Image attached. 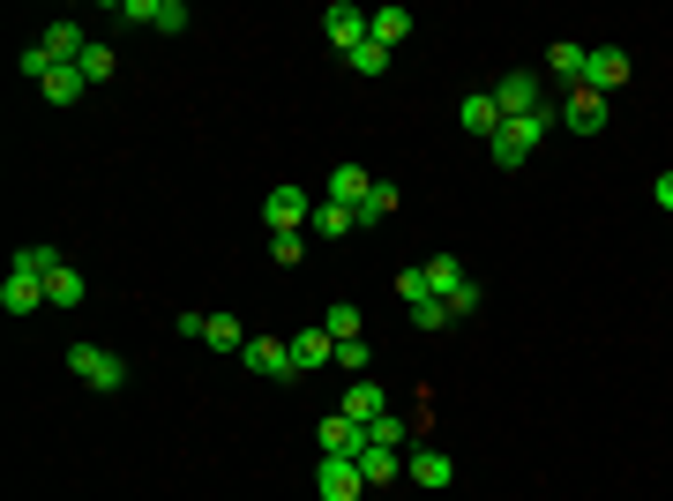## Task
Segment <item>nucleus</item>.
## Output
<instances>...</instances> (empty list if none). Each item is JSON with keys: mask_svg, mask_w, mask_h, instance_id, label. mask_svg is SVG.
Instances as JSON below:
<instances>
[{"mask_svg": "<svg viewBox=\"0 0 673 501\" xmlns=\"http://www.w3.org/2000/svg\"><path fill=\"white\" fill-rule=\"evenodd\" d=\"M315 442H322V457H360V449H367V426H352L344 412H330L315 426Z\"/></svg>", "mask_w": 673, "mask_h": 501, "instance_id": "nucleus-11", "label": "nucleus"}, {"mask_svg": "<svg viewBox=\"0 0 673 501\" xmlns=\"http://www.w3.org/2000/svg\"><path fill=\"white\" fill-rule=\"evenodd\" d=\"M621 83H629V53H621V45H591L584 83H577V90H591V98H614Z\"/></svg>", "mask_w": 673, "mask_h": 501, "instance_id": "nucleus-6", "label": "nucleus"}, {"mask_svg": "<svg viewBox=\"0 0 673 501\" xmlns=\"http://www.w3.org/2000/svg\"><path fill=\"white\" fill-rule=\"evenodd\" d=\"M0 307H8V315H38V307H45V277H31V270H8Z\"/></svg>", "mask_w": 673, "mask_h": 501, "instance_id": "nucleus-14", "label": "nucleus"}, {"mask_svg": "<svg viewBox=\"0 0 673 501\" xmlns=\"http://www.w3.org/2000/svg\"><path fill=\"white\" fill-rule=\"evenodd\" d=\"M270 254H277V262H299L307 240H299V232H270Z\"/></svg>", "mask_w": 673, "mask_h": 501, "instance_id": "nucleus-36", "label": "nucleus"}, {"mask_svg": "<svg viewBox=\"0 0 673 501\" xmlns=\"http://www.w3.org/2000/svg\"><path fill=\"white\" fill-rule=\"evenodd\" d=\"M554 121H561L554 105H547V113H532V121H502V135H494V166L516 172L524 158H532V143H547V135H554Z\"/></svg>", "mask_w": 673, "mask_h": 501, "instance_id": "nucleus-2", "label": "nucleus"}, {"mask_svg": "<svg viewBox=\"0 0 673 501\" xmlns=\"http://www.w3.org/2000/svg\"><path fill=\"white\" fill-rule=\"evenodd\" d=\"M651 203H659V209H673V172H659V180H651Z\"/></svg>", "mask_w": 673, "mask_h": 501, "instance_id": "nucleus-37", "label": "nucleus"}, {"mask_svg": "<svg viewBox=\"0 0 673 501\" xmlns=\"http://www.w3.org/2000/svg\"><path fill=\"white\" fill-rule=\"evenodd\" d=\"M375 45H404L412 38V8H375V31H367Z\"/></svg>", "mask_w": 673, "mask_h": 501, "instance_id": "nucleus-23", "label": "nucleus"}, {"mask_svg": "<svg viewBox=\"0 0 673 501\" xmlns=\"http://www.w3.org/2000/svg\"><path fill=\"white\" fill-rule=\"evenodd\" d=\"M15 270H31V277H53V270H60V254H53V248H15Z\"/></svg>", "mask_w": 673, "mask_h": 501, "instance_id": "nucleus-31", "label": "nucleus"}, {"mask_svg": "<svg viewBox=\"0 0 673 501\" xmlns=\"http://www.w3.org/2000/svg\"><path fill=\"white\" fill-rule=\"evenodd\" d=\"M203 344H210V352H248V330H240V315H210V322H203Z\"/></svg>", "mask_w": 673, "mask_h": 501, "instance_id": "nucleus-22", "label": "nucleus"}, {"mask_svg": "<svg viewBox=\"0 0 673 501\" xmlns=\"http://www.w3.org/2000/svg\"><path fill=\"white\" fill-rule=\"evenodd\" d=\"M240 360H248L262 382H307V375H299V360H293V337H262V330H254Z\"/></svg>", "mask_w": 673, "mask_h": 501, "instance_id": "nucleus-4", "label": "nucleus"}, {"mask_svg": "<svg viewBox=\"0 0 673 501\" xmlns=\"http://www.w3.org/2000/svg\"><path fill=\"white\" fill-rule=\"evenodd\" d=\"M344 232H360V217L344 203H315V240H344Z\"/></svg>", "mask_w": 673, "mask_h": 501, "instance_id": "nucleus-24", "label": "nucleus"}, {"mask_svg": "<svg viewBox=\"0 0 673 501\" xmlns=\"http://www.w3.org/2000/svg\"><path fill=\"white\" fill-rule=\"evenodd\" d=\"M397 203H404V195H397V180H375V187H367V203L352 209V217H360V225H381Z\"/></svg>", "mask_w": 673, "mask_h": 501, "instance_id": "nucleus-25", "label": "nucleus"}, {"mask_svg": "<svg viewBox=\"0 0 673 501\" xmlns=\"http://www.w3.org/2000/svg\"><path fill=\"white\" fill-rule=\"evenodd\" d=\"M412 322H420V330L434 337V330H449V322H457V315H449V307H442V299H420V307H412Z\"/></svg>", "mask_w": 673, "mask_h": 501, "instance_id": "nucleus-34", "label": "nucleus"}, {"mask_svg": "<svg viewBox=\"0 0 673 501\" xmlns=\"http://www.w3.org/2000/svg\"><path fill=\"white\" fill-rule=\"evenodd\" d=\"M336 412L352 419V426H375V419H381V382H352V389H344V405H336Z\"/></svg>", "mask_w": 673, "mask_h": 501, "instance_id": "nucleus-19", "label": "nucleus"}, {"mask_svg": "<svg viewBox=\"0 0 673 501\" xmlns=\"http://www.w3.org/2000/svg\"><path fill=\"white\" fill-rule=\"evenodd\" d=\"M315 494H322V501H367L360 457H322V464H315Z\"/></svg>", "mask_w": 673, "mask_h": 501, "instance_id": "nucleus-5", "label": "nucleus"}, {"mask_svg": "<svg viewBox=\"0 0 673 501\" xmlns=\"http://www.w3.org/2000/svg\"><path fill=\"white\" fill-rule=\"evenodd\" d=\"M367 442H375V449H412V426H404L397 412H381L375 426H367Z\"/></svg>", "mask_w": 673, "mask_h": 501, "instance_id": "nucleus-28", "label": "nucleus"}, {"mask_svg": "<svg viewBox=\"0 0 673 501\" xmlns=\"http://www.w3.org/2000/svg\"><path fill=\"white\" fill-rule=\"evenodd\" d=\"M76 68H83V83H105V76H113V45H98V38H90V53L76 60Z\"/></svg>", "mask_w": 673, "mask_h": 501, "instance_id": "nucleus-30", "label": "nucleus"}, {"mask_svg": "<svg viewBox=\"0 0 673 501\" xmlns=\"http://www.w3.org/2000/svg\"><path fill=\"white\" fill-rule=\"evenodd\" d=\"M404 479H420L426 494H442V487L457 479V464L442 457V449H404Z\"/></svg>", "mask_w": 673, "mask_h": 501, "instance_id": "nucleus-13", "label": "nucleus"}, {"mask_svg": "<svg viewBox=\"0 0 673 501\" xmlns=\"http://www.w3.org/2000/svg\"><path fill=\"white\" fill-rule=\"evenodd\" d=\"M83 270H76V262H60V270H53V277H45V307H83Z\"/></svg>", "mask_w": 673, "mask_h": 501, "instance_id": "nucleus-20", "label": "nucleus"}, {"mask_svg": "<svg viewBox=\"0 0 673 501\" xmlns=\"http://www.w3.org/2000/svg\"><path fill=\"white\" fill-rule=\"evenodd\" d=\"M457 121L471 127V135H487V143H494V135H502V105H494V90H479V98H464V105H457Z\"/></svg>", "mask_w": 673, "mask_h": 501, "instance_id": "nucleus-18", "label": "nucleus"}, {"mask_svg": "<svg viewBox=\"0 0 673 501\" xmlns=\"http://www.w3.org/2000/svg\"><path fill=\"white\" fill-rule=\"evenodd\" d=\"M322 31H330L336 53H360V45H367V31H375V15H367V8H352V0H336L330 15H322Z\"/></svg>", "mask_w": 673, "mask_h": 501, "instance_id": "nucleus-10", "label": "nucleus"}, {"mask_svg": "<svg viewBox=\"0 0 673 501\" xmlns=\"http://www.w3.org/2000/svg\"><path fill=\"white\" fill-rule=\"evenodd\" d=\"M344 60H352V68H360V76H381V68H389V45H360V53H344Z\"/></svg>", "mask_w": 673, "mask_h": 501, "instance_id": "nucleus-33", "label": "nucleus"}, {"mask_svg": "<svg viewBox=\"0 0 673 501\" xmlns=\"http://www.w3.org/2000/svg\"><path fill=\"white\" fill-rule=\"evenodd\" d=\"M113 15L150 23V31H187V23H195V8H187V0H113Z\"/></svg>", "mask_w": 673, "mask_h": 501, "instance_id": "nucleus-9", "label": "nucleus"}, {"mask_svg": "<svg viewBox=\"0 0 673 501\" xmlns=\"http://www.w3.org/2000/svg\"><path fill=\"white\" fill-rule=\"evenodd\" d=\"M426 285H434V299H442V307H449V315H479V285H471V277H464V262L457 254H434V262H426Z\"/></svg>", "mask_w": 673, "mask_h": 501, "instance_id": "nucleus-3", "label": "nucleus"}, {"mask_svg": "<svg viewBox=\"0 0 673 501\" xmlns=\"http://www.w3.org/2000/svg\"><path fill=\"white\" fill-rule=\"evenodd\" d=\"M360 322H367V315H360V307H352V299H336L330 315H322V330H330L336 344H344V337H360Z\"/></svg>", "mask_w": 673, "mask_h": 501, "instance_id": "nucleus-29", "label": "nucleus"}, {"mask_svg": "<svg viewBox=\"0 0 673 501\" xmlns=\"http://www.w3.org/2000/svg\"><path fill=\"white\" fill-rule=\"evenodd\" d=\"M68 375L83 382V389H98V397H113V389L127 382V360L105 352V344H68Z\"/></svg>", "mask_w": 673, "mask_h": 501, "instance_id": "nucleus-1", "label": "nucleus"}, {"mask_svg": "<svg viewBox=\"0 0 673 501\" xmlns=\"http://www.w3.org/2000/svg\"><path fill=\"white\" fill-rule=\"evenodd\" d=\"M584 60H591V45H554L547 53V68L561 76V83H584Z\"/></svg>", "mask_w": 673, "mask_h": 501, "instance_id": "nucleus-27", "label": "nucleus"}, {"mask_svg": "<svg viewBox=\"0 0 673 501\" xmlns=\"http://www.w3.org/2000/svg\"><path fill=\"white\" fill-rule=\"evenodd\" d=\"M336 367H344V375H367V337H344V344H336Z\"/></svg>", "mask_w": 673, "mask_h": 501, "instance_id": "nucleus-35", "label": "nucleus"}, {"mask_svg": "<svg viewBox=\"0 0 673 501\" xmlns=\"http://www.w3.org/2000/svg\"><path fill=\"white\" fill-rule=\"evenodd\" d=\"M262 225H270V232H299V225H315V195H307V187H270Z\"/></svg>", "mask_w": 673, "mask_h": 501, "instance_id": "nucleus-8", "label": "nucleus"}, {"mask_svg": "<svg viewBox=\"0 0 673 501\" xmlns=\"http://www.w3.org/2000/svg\"><path fill=\"white\" fill-rule=\"evenodd\" d=\"M38 90H45V98H53V105H76V98H83L90 83H83V68H53V76H45Z\"/></svg>", "mask_w": 673, "mask_h": 501, "instance_id": "nucleus-26", "label": "nucleus"}, {"mask_svg": "<svg viewBox=\"0 0 673 501\" xmlns=\"http://www.w3.org/2000/svg\"><path fill=\"white\" fill-rule=\"evenodd\" d=\"M293 360H299V375H322V367L336 360V337L330 330H299L293 337Z\"/></svg>", "mask_w": 673, "mask_h": 501, "instance_id": "nucleus-16", "label": "nucleus"}, {"mask_svg": "<svg viewBox=\"0 0 673 501\" xmlns=\"http://www.w3.org/2000/svg\"><path fill=\"white\" fill-rule=\"evenodd\" d=\"M561 127H577V135H598V127H606V98H591V90H569V98H561Z\"/></svg>", "mask_w": 673, "mask_h": 501, "instance_id": "nucleus-15", "label": "nucleus"}, {"mask_svg": "<svg viewBox=\"0 0 673 501\" xmlns=\"http://www.w3.org/2000/svg\"><path fill=\"white\" fill-rule=\"evenodd\" d=\"M397 299H404V307H420V299H434V285H426V262H420V270H404V277H397Z\"/></svg>", "mask_w": 673, "mask_h": 501, "instance_id": "nucleus-32", "label": "nucleus"}, {"mask_svg": "<svg viewBox=\"0 0 673 501\" xmlns=\"http://www.w3.org/2000/svg\"><path fill=\"white\" fill-rule=\"evenodd\" d=\"M360 479H367V494L389 487V479H404V449H375V442H367V449H360Z\"/></svg>", "mask_w": 673, "mask_h": 501, "instance_id": "nucleus-17", "label": "nucleus"}, {"mask_svg": "<svg viewBox=\"0 0 673 501\" xmlns=\"http://www.w3.org/2000/svg\"><path fill=\"white\" fill-rule=\"evenodd\" d=\"M45 60H53V68H76V60H83L90 53V38H83V23H45Z\"/></svg>", "mask_w": 673, "mask_h": 501, "instance_id": "nucleus-12", "label": "nucleus"}, {"mask_svg": "<svg viewBox=\"0 0 673 501\" xmlns=\"http://www.w3.org/2000/svg\"><path fill=\"white\" fill-rule=\"evenodd\" d=\"M494 105H502V121H532V113H547V90H539V76H502L494 83Z\"/></svg>", "mask_w": 673, "mask_h": 501, "instance_id": "nucleus-7", "label": "nucleus"}, {"mask_svg": "<svg viewBox=\"0 0 673 501\" xmlns=\"http://www.w3.org/2000/svg\"><path fill=\"white\" fill-rule=\"evenodd\" d=\"M367 187H375V180H367L360 166H336V172H330V203H344V209L367 203Z\"/></svg>", "mask_w": 673, "mask_h": 501, "instance_id": "nucleus-21", "label": "nucleus"}]
</instances>
